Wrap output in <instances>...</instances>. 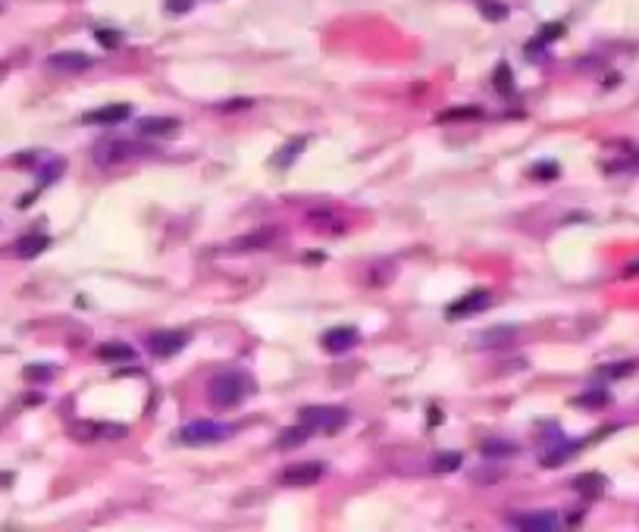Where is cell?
<instances>
[{
  "mask_svg": "<svg viewBox=\"0 0 639 532\" xmlns=\"http://www.w3.org/2000/svg\"><path fill=\"white\" fill-rule=\"evenodd\" d=\"M496 85L502 88V94H511V91H514V88H511V69H508L505 63L496 69Z\"/></svg>",
  "mask_w": 639,
  "mask_h": 532,
  "instance_id": "cell-26",
  "label": "cell"
},
{
  "mask_svg": "<svg viewBox=\"0 0 639 532\" xmlns=\"http://www.w3.org/2000/svg\"><path fill=\"white\" fill-rule=\"evenodd\" d=\"M577 404H583V407H605L608 404V391H590V395H580Z\"/></svg>",
  "mask_w": 639,
  "mask_h": 532,
  "instance_id": "cell-25",
  "label": "cell"
},
{
  "mask_svg": "<svg viewBox=\"0 0 639 532\" xmlns=\"http://www.w3.org/2000/svg\"><path fill=\"white\" fill-rule=\"evenodd\" d=\"M310 225L314 229H320V232H342L345 229V223H342V216H336V213H329V210H323V213H310Z\"/></svg>",
  "mask_w": 639,
  "mask_h": 532,
  "instance_id": "cell-19",
  "label": "cell"
},
{
  "mask_svg": "<svg viewBox=\"0 0 639 532\" xmlns=\"http://www.w3.org/2000/svg\"><path fill=\"white\" fill-rule=\"evenodd\" d=\"M354 345H358V329H351V326H336L323 335V348L329 354H345Z\"/></svg>",
  "mask_w": 639,
  "mask_h": 532,
  "instance_id": "cell-9",
  "label": "cell"
},
{
  "mask_svg": "<svg viewBox=\"0 0 639 532\" xmlns=\"http://www.w3.org/2000/svg\"><path fill=\"white\" fill-rule=\"evenodd\" d=\"M483 16L486 19H505L508 16V6L505 4H483Z\"/></svg>",
  "mask_w": 639,
  "mask_h": 532,
  "instance_id": "cell-27",
  "label": "cell"
},
{
  "mask_svg": "<svg viewBox=\"0 0 639 532\" xmlns=\"http://www.w3.org/2000/svg\"><path fill=\"white\" fill-rule=\"evenodd\" d=\"M235 435V426H226V422H213V420H192L179 429V439L185 444H213L223 439H232Z\"/></svg>",
  "mask_w": 639,
  "mask_h": 532,
  "instance_id": "cell-2",
  "label": "cell"
},
{
  "mask_svg": "<svg viewBox=\"0 0 639 532\" xmlns=\"http://www.w3.org/2000/svg\"><path fill=\"white\" fill-rule=\"evenodd\" d=\"M511 526L527 529V532H551L558 526V516L549 510H536V514H517L511 516Z\"/></svg>",
  "mask_w": 639,
  "mask_h": 532,
  "instance_id": "cell-10",
  "label": "cell"
},
{
  "mask_svg": "<svg viewBox=\"0 0 639 532\" xmlns=\"http://www.w3.org/2000/svg\"><path fill=\"white\" fill-rule=\"evenodd\" d=\"M461 463H464V457L457 454V451H442V454L433 457V470H435V473H452V470H457Z\"/></svg>",
  "mask_w": 639,
  "mask_h": 532,
  "instance_id": "cell-21",
  "label": "cell"
},
{
  "mask_svg": "<svg viewBox=\"0 0 639 532\" xmlns=\"http://www.w3.org/2000/svg\"><path fill=\"white\" fill-rule=\"evenodd\" d=\"M54 376V370L50 367H41V363H32V367H25V379L28 382H45V379Z\"/></svg>",
  "mask_w": 639,
  "mask_h": 532,
  "instance_id": "cell-24",
  "label": "cell"
},
{
  "mask_svg": "<svg viewBox=\"0 0 639 532\" xmlns=\"http://www.w3.org/2000/svg\"><path fill=\"white\" fill-rule=\"evenodd\" d=\"M179 129V119H172V116H144L141 122H138V132H141L144 138H160V135H170Z\"/></svg>",
  "mask_w": 639,
  "mask_h": 532,
  "instance_id": "cell-12",
  "label": "cell"
},
{
  "mask_svg": "<svg viewBox=\"0 0 639 532\" xmlns=\"http://www.w3.org/2000/svg\"><path fill=\"white\" fill-rule=\"evenodd\" d=\"M533 176H536V179H542V176H546V179H555V176H558V166H555V163H539V170H533Z\"/></svg>",
  "mask_w": 639,
  "mask_h": 532,
  "instance_id": "cell-30",
  "label": "cell"
},
{
  "mask_svg": "<svg viewBox=\"0 0 639 532\" xmlns=\"http://www.w3.org/2000/svg\"><path fill=\"white\" fill-rule=\"evenodd\" d=\"M98 35L100 41H104V47H119V41H122V35H116V32H104V28H98Z\"/></svg>",
  "mask_w": 639,
  "mask_h": 532,
  "instance_id": "cell-28",
  "label": "cell"
},
{
  "mask_svg": "<svg viewBox=\"0 0 639 532\" xmlns=\"http://www.w3.org/2000/svg\"><path fill=\"white\" fill-rule=\"evenodd\" d=\"M132 116V107L129 104H107L100 110H91L82 116L85 126H116V122H126Z\"/></svg>",
  "mask_w": 639,
  "mask_h": 532,
  "instance_id": "cell-7",
  "label": "cell"
},
{
  "mask_svg": "<svg viewBox=\"0 0 639 532\" xmlns=\"http://www.w3.org/2000/svg\"><path fill=\"white\" fill-rule=\"evenodd\" d=\"M310 432H314V429H310L307 422L282 429V432H279V448H298V444H304V442L310 439Z\"/></svg>",
  "mask_w": 639,
  "mask_h": 532,
  "instance_id": "cell-15",
  "label": "cell"
},
{
  "mask_svg": "<svg viewBox=\"0 0 639 532\" xmlns=\"http://www.w3.org/2000/svg\"><path fill=\"white\" fill-rule=\"evenodd\" d=\"M470 479H474L476 485H496L505 479V466L498 463H483V466H474L470 470Z\"/></svg>",
  "mask_w": 639,
  "mask_h": 532,
  "instance_id": "cell-14",
  "label": "cell"
},
{
  "mask_svg": "<svg viewBox=\"0 0 639 532\" xmlns=\"http://www.w3.org/2000/svg\"><path fill=\"white\" fill-rule=\"evenodd\" d=\"M301 422H307L314 432H339L348 422V410L336 404H317V407H304Z\"/></svg>",
  "mask_w": 639,
  "mask_h": 532,
  "instance_id": "cell-3",
  "label": "cell"
},
{
  "mask_svg": "<svg viewBox=\"0 0 639 532\" xmlns=\"http://www.w3.org/2000/svg\"><path fill=\"white\" fill-rule=\"evenodd\" d=\"M254 391V382L238 370H223L207 382V401L216 410H229V407L242 404Z\"/></svg>",
  "mask_w": 639,
  "mask_h": 532,
  "instance_id": "cell-1",
  "label": "cell"
},
{
  "mask_svg": "<svg viewBox=\"0 0 639 532\" xmlns=\"http://www.w3.org/2000/svg\"><path fill=\"white\" fill-rule=\"evenodd\" d=\"M492 304V295L486 288H476V291H470V295H464L461 301H455L452 307H448V317H455V319H461V317H470V313H479V310H486Z\"/></svg>",
  "mask_w": 639,
  "mask_h": 532,
  "instance_id": "cell-8",
  "label": "cell"
},
{
  "mask_svg": "<svg viewBox=\"0 0 639 532\" xmlns=\"http://www.w3.org/2000/svg\"><path fill=\"white\" fill-rule=\"evenodd\" d=\"M100 360H132L135 351L129 345H119V341H110V345H100L98 348Z\"/></svg>",
  "mask_w": 639,
  "mask_h": 532,
  "instance_id": "cell-20",
  "label": "cell"
},
{
  "mask_svg": "<svg viewBox=\"0 0 639 532\" xmlns=\"http://www.w3.org/2000/svg\"><path fill=\"white\" fill-rule=\"evenodd\" d=\"M573 488H577V492H583L586 498H595V495L605 492V479L595 476V473H583V476L573 479Z\"/></svg>",
  "mask_w": 639,
  "mask_h": 532,
  "instance_id": "cell-17",
  "label": "cell"
},
{
  "mask_svg": "<svg viewBox=\"0 0 639 532\" xmlns=\"http://www.w3.org/2000/svg\"><path fill=\"white\" fill-rule=\"evenodd\" d=\"M276 235H279L276 229H260V232H254V235L235 238V242H232V247H235V251H257V247H270Z\"/></svg>",
  "mask_w": 639,
  "mask_h": 532,
  "instance_id": "cell-13",
  "label": "cell"
},
{
  "mask_svg": "<svg viewBox=\"0 0 639 532\" xmlns=\"http://www.w3.org/2000/svg\"><path fill=\"white\" fill-rule=\"evenodd\" d=\"M192 6V0H166V10L170 13H185Z\"/></svg>",
  "mask_w": 639,
  "mask_h": 532,
  "instance_id": "cell-32",
  "label": "cell"
},
{
  "mask_svg": "<svg viewBox=\"0 0 639 532\" xmlns=\"http://www.w3.org/2000/svg\"><path fill=\"white\" fill-rule=\"evenodd\" d=\"M47 66L63 69V72H85L91 66V57L88 54H78V50H60V54H50L47 57Z\"/></svg>",
  "mask_w": 639,
  "mask_h": 532,
  "instance_id": "cell-11",
  "label": "cell"
},
{
  "mask_svg": "<svg viewBox=\"0 0 639 532\" xmlns=\"http://www.w3.org/2000/svg\"><path fill=\"white\" fill-rule=\"evenodd\" d=\"M185 345H188V335L176 332V329H157V332H151V338H148V351L154 357H172L182 351Z\"/></svg>",
  "mask_w": 639,
  "mask_h": 532,
  "instance_id": "cell-5",
  "label": "cell"
},
{
  "mask_svg": "<svg viewBox=\"0 0 639 532\" xmlns=\"http://www.w3.org/2000/svg\"><path fill=\"white\" fill-rule=\"evenodd\" d=\"M483 110L479 107H452V110H442L439 122H457V119H479Z\"/></svg>",
  "mask_w": 639,
  "mask_h": 532,
  "instance_id": "cell-22",
  "label": "cell"
},
{
  "mask_svg": "<svg viewBox=\"0 0 639 532\" xmlns=\"http://www.w3.org/2000/svg\"><path fill=\"white\" fill-rule=\"evenodd\" d=\"M301 150H304V138H292L288 144H282V150L273 157V163L279 166V170H286V166H292V160L301 157Z\"/></svg>",
  "mask_w": 639,
  "mask_h": 532,
  "instance_id": "cell-18",
  "label": "cell"
},
{
  "mask_svg": "<svg viewBox=\"0 0 639 532\" xmlns=\"http://www.w3.org/2000/svg\"><path fill=\"white\" fill-rule=\"evenodd\" d=\"M326 476V463L320 461H307V463H295L282 470V483L286 485H314Z\"/></svg>",
  "mask_w": 639,
  "mask_h": 532,
  "instance_id": "cell-6",
  "label": "cell"
},
{
  "mask_svg": "<svg viewBox=\"0 0 639 532\" xmlns=\"http://www.w3.org/2000/svg\"><path fill=\"white\" fill-rule=\"evenodd\" d=\"M636 370V363H617V367L608 370V376H630Z\"/></svg>",
  "mask_w": 639,
  "mask_h": 532,
  "instance_id": "cell-31",
  "label": "cell"
},
{
  "mask_svg": "<svg viewBox=\"0 0 639 532\" xmlns=\"http://www.w3.org/2000/svg\"><path fill=\"white\" fill-rule=\"evenodd\" d=\"M623 276H639V260H633V264L623 269Z\"/></svg>",
  "mask_w": 639,
  "mask_h": 532,
  "instance_id": "cell-33",
  "label": "cell"
},
{
  "mask_svg": "<svg viewBox=\"0 0 639 532\" xmlns=\"http://www.w3.org/2000/svg\"><path fill=\"white\" fill-rule=\"evenodd\" d=\"M514 454H517V444H511V442H486L483 444V457L502 461V457H514Z\"/></svg>",
  "mask_w": 639,
  "mask_h": 532,
  "instance_id": "cell-23",
  "label": "cell"
},
{
  "mask_svg": "<svg viewBox=\"0 0 639 532\" xmlns=\"http://www.w3.org/2000/svg\"><path fill=\"white\" fill-rule=\"evenodd\" d=\"M561 32H564L561 25H549V28H542V32H539V38H536V41H539V45H549V41H551V38H558V35H561Z\"/></svg>",
  "mask_w": 639,
  "mask_h": 532,
  "instance_id": "cell-29",
  "label": "cell"
},
{
  "mask_svg": "<svg viewBox=\"0 0 639 532\" xmlns=\"http://www.w3.org/2000/svg\"><path fill=\"white\" fill-rule=\"evenodd\" d=\"M138 154V148L129 138H100L91 148V160L98 166H119L126 160H132Z\"/></svg>",
  "mask_w": 639,
  "mask_h": 532,
  "instance_id": "cell-4",
  "label": "cell"
},
{
  "mask_svg": "<svg viewBox=\"0 0 639 532\" xmlns=\"http://www.w3.org/2000/svg\"><path fill=\"white\" fill-rule=\"evenodd\" d=\"M50 244V238L47 235H28V238H23V242L16 244V257H23V260H32V257H38L41 251Z\"/></svg>",
  "mask_w": 639,
  "mask_h": 532,
  "instance_id": "cell-16",
  "label": "cell"
}]
</instances>
